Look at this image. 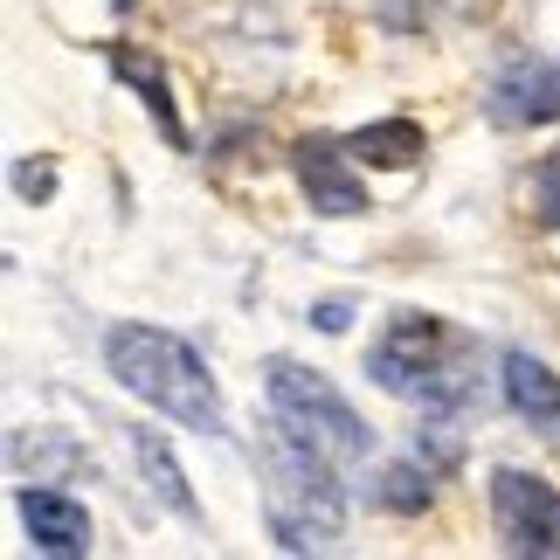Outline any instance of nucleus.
I'll use <instances>...</instances> for the list:
<instances>
[{
  "instance_id": "obj_3",
  "label": "nucleus",
  "mask_w": 560,
  "mask_h": 560,
  "mask_svg": "<svg viewBox=\"0 0 560 560\" xmlns=\"http://www.w3.org/2000/svg\"><path fill=\"white\" fill-rule=\"evenodd\" d=\"M374 387H387L395 401H416V408H464L478 395V339L450 318H429V312H401L395 326L381 332V347L368 360Z\"/></svg>"
},
{
  "instance_id": "obj_1",
  "label": "nucleus",
  "mask_w": 560,
  "mask_h": 560,
  "mask_svg": "<svg viewBox=\"0 0 560 560\" xmlns=\"http://www.w3.org/2000/svg\"><path fill=\"white\" fill-rule=\"evenodd\" d=\"M256 464H264L270 540L284 553H326L347 526V491L332 485V457L312 450L305 436H291L284 422H270V436L256 443Z\"/></svg>"
},
{
  "instance_id": "obj_14",
  "label": "nucleus",
  "mask_w": 560,
  "mask_h": 560,
  "mask_svg": "<svg viewBox=\"0 0 560 560\" xmlns=\"http://www.w3.org/2000/svg\"><path fill=\"white\" fill-rule=\"evenodd\" d=\"M312 318H318V332H347V305H318Z\"/></svg>"
},
{
  "instance_id": "obj_9",
  "label": "nucleus",
  "mask_w": 560,
  "mask_h": 560,
  "mask_svg": "<svg viewBox=\"0 0 560 560\" xmlns=\"http://www.w3.org/2000/svg\"><path fill=\"white\" fill-rule=\"evenodd\" d=\"M505 401L526 422H560V374H547L533 353H505Z\"/></svg>"
},
{
  "instance_id": "obj_7",
  "label": "nucleus",
  "mask_w": 560,
  "mask_h": 560,
  "mask_svg": "<svg viewBox=\"0 0 560 560\" xmlns=\"http://www.w3.org/2000/svg\"><path fill=\"white\" fill-rule=\"evenodd\" d=\"M347 145H298V180H305V194H312V208L318 214H360L368 208V187H360L353 174H347Z\"/></svg>"
},
{
  "instance_id": "obj_12",
  "label": "nucleus",
  "mask_w": 560,
  "mask_h": 560,
  "mask_svg": "<svg viewBox=\"0 0 560 560\" xmlns=\"http://www.w3.org/2000/svg\"><path fill=\"white\" fill-rule=\"evenodd\" d=\"M112 62H118V77H125V83H132V91L160 112V132L180 145V118H174V97H166V83H160V62H145V56H132V49H118Z\"/></svg>"
},
{
  "instance_id": "obj_8",
  "label": "nucleus",
  "mask_w": 560,
  "mask_h": 560,
  "mask_svg": "<svg viewBox=\"0 0 560 560\" xmlns=\"http://www.w3.org/2000/svg\"><path fill=\"white\" fill-rule=\"evenodd\" d=\"M21 520L42 553H91V512L62 491H21Z\"/></svg>"
},
{
  "instance_id": "obj_4",
  "label": "nucleus",
  "mask_w": 560,
  "mask_h": 560,
  "mask_svg": "<svg viewBox=\"0 0 560 560\" xmlns=\"http://www.w3.org/2000/svg\"><path fill=\"white\" fill-rule=\"evenodd\" d=\"M264 387H270V416L284 422L291 436H305L312 450H326L332 464H368L374 429L353 416V401L339 395L326 374L298 368V360H270V368H264Z\"/></svg>"
},
{
  "instance_id": "obj_13",
  "label": "nucleus",
  "mask_w": 560,
  "mask_h": 560,
  "mask_svg": "<svg viewBox=\"0 0 560 560\" xmlns=\"http://www.w3.org/2000/svg\"><path fill=\"white\" fill-rule=\"evenodd\" d=\"M381 505H395V512H416V505H429V470H416V464H395L381 478Z\"/></svg>"
},
{
  "instance_id": "obj_16",
  "label": "nucleus",
  "mask_w": 560,
  "mask_h": 560,
  "mask_svg": "<svg viewBox=\"0 0 560 560\" xmlns=\"http://www.w3.org/2000/svg\"><path fill=\"white\" fill-rule=\"evenodd\" d=\"M112 8H118V14H125V8H132V0H112Z\"/></svg>"
},
{
  "instance_id": "obj_6",
  "label": "nucleus",
  "mask_w": 560,
  "mask_h": 560,
  "mask_svg": "<svg viewBox=\"0 0 560 560\" xmlns=\"http://www.w3.org/2000/svg\"><path fill=\"white\" fill-rule=\"evenodd\" d=\"M491 118L499 125H553L560 118V56H520L491 83Z\"/></svg>"
},
{
  "instance_id": "obj_15",
  "label": "nucleus",
  "mask_w": 560,
  "mask_h": 560,
  "mask_svg": "<svg viewBox=\"0 0 560 560\" xmlns=\"http://www.w3.org/2000/svg\"><path fill=\"white\" fill-rule=\"evenodd\" d=\"M547 222H553V229H560V187H553V201H547Z\"/></svg>"
},
{
  "instance_id": "obj_11",
  "label": "nucleus",
  "mask_w": 560,
  "mask_h": 560,
  "mask_svg": "<svg viewBox=\"0 0 560 560\" xmlns=\"http://www.w3.org/2000/svg\"><path fill=\"white\" fill-rule=\"evenodd\" d=\"M347 153L353 160H374V166H416L422 160V132L408 118H387V125H374V132H353Z\"/></svg>"
},
{
  "instance_id": "obj_2",
  "label": "nucleus",
  "mask_w": 560,
  "mask_h": 560,
  "mask_svg": "<svg viewBox=\"0 0 560 560\" xmlns=\"http://www.w3.org/2000/svg\"><path fill=\"white\" fill-rule=\"evenodd\" d=\"M104 368L118 374L125 395H139L145 408L174 416L180 429H201V436H222V429H229L208 360L194 353L187 339H174V332H160V326H112V339H104Z\"/></svg>"
},
{
  "instance_id": "obj_10",
  "label": "nucleus",
  "mask_w": 560,
  "mask_h": 560,
  "mask_svg": "<svg viewBox=\"0 0 560 560\" xmlns=\"http://www.w3.org/2000/svg\"><path fill=\"white\" fill-rule=\"evenodd\" d=\"M132 457H139L145 485H153V499H160L166 512H180V520H201V512H194V499H187V478H180V464L166 457V443H160V436H132Z\"/></svg>"
},
{
  "instance_id": "obj_5",
  "label": "nucleus",
  "mask_w": 560,
  "mask_h": 560,
  "mask_svg": "<svg viewBox=\"0 0 560 560\" xmlns=\"http://www.w3.org/2000/svg\"><path fill=\"white\" fill-rule=\"evenodd\" d=\"M491 526L505 553L553 560L560 553V491L533 470H491Z\"/></svg>"
},
{
  "instance_id": "obj_17",
  "label": "nucleus",
  "mask_w": 560,
  "mask_h": 560,
  "mask_svg": "<svg viewBox=\"0 0 560 560\" xmlns=\"http://www.w3.org/2000/svg\"><path fill=\"white\" fill-rule=\"evenodd\" d=\"M478 8H485V0H478Z\"/></svg>"
}]
</instances>
